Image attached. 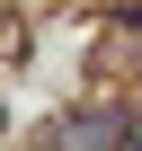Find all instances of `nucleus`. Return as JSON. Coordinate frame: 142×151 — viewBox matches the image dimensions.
I'll return each instance as SVG.
<instances>
[{
    "label": "nucleus",
    "instance_id": "obj_2",
    "mask_svg": "<svg viewBox=\"0 0 142 151\" xmlns=\"http://www.w3.org/2000/svg\"><path fill=\"white\" fill-rule=\"evenodd\" d=\"M133 36H142V18H133Z\"/></svg>",
    "mask_w": 142,
    "mask_h": 151
},
{
    "label": "nucleus",
    "instance_id": "obj_1",
    "mask_svg": "<svg viewBox=\"0 0 142 151\" xmlns=\"http://www.w3.org/2000/svg\"><path fill=\"white\" fill-rule=\"evenodd\" d=\"M53 142H62V151H115V142H124V124H115V116H62V124H53Z\"/></svg>",
    "mask_w": 142,
    "mask_h": 151
}]
</instances>
